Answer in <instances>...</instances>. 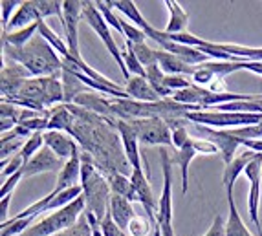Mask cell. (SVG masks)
I'll return each instance as SVG.
<instances>
[{
	"instance_id": "cell-1",
	"label": "cell",
	"mask_w": 262,
	"mask_h": 236,
	"mask_svg": "<svg viewBox=\"0 0 262 236\" xmlns=\"http://www.w3.org/2000/svg\"><path fill=\"white\" fill-rule=\"evenodd\" d=\"M2 61L18 62L30 72L31 77H61L64 68L59 53L39 33L22 48L2 42Z\"/></svg>"
},
{
	"instance_id": "cell-2",
	"label": "cell",
	"mask_w": 262,
	"mask_h": 236,
	"mask_svg": "<svg viewBox=\"0 0 262 236\" xmlns=\"http://www.w3.org/2000/svg\"><path fill=\"white\" fill-rule=\"evenodd\" d=\"M81 187L84 193V203H86V213L94 215L97 220H103L108 213V203L112 191H110L108 179L103 172L97 171L96 159L88 152H81Z\"/></svg>"
},
{
	"instance_id": "cell-3",
	"label": "cell",
	"mask_w": 262,
	"mask_h": 236,
	"mask_svg": "<svg viewBox=\"0 0 262 236\" xmlns=\"http://www.w3.org/2000/svg\"><path fill=\"white\" fill-rule=\"evenodd\" d=\"M86 210V203L84 198H77L75 201H72L70 205H66L64 209L55 210L50 216L42 220H37L24 234L20 236H57L61 234L62 231L70 229L72 225L79 222V218L84 215Z\"/></svg>"
},
{
	"instance_id": "cell-4",
	"label": "cell",
	"mask_w": 262,
	"mask_h": 236,
	"mask_svg": "<svg viewBox=\"0 0 262 236\" xmlns=\"http://www.w3.org/2000/svg\"><path fill=\"white\" fill-rule=\"evenodd\" d=\"M192 125L216 128V130H233V128L253 127L262 123V114H246V112H220V110H200L185 115Z\"/></svg>"
},
{
	"instance_id": "cell-5",
	"label": "cell",
	"mask_w": 262,
	"mask_h": 236,
	"mask_svg": "<svg viewBox=\"0 0 262 236\" xmlns=\"http://www.w3.org/2000/svg\"><path fill=\"white\" fill-rule=\"evenodd\" d=\"M83 20L86 22L88 26L97 33V37L103 40V44H105L106 50L110 52V55L114 57V61L118 62L123 77L128 81V79H130V74H128L127 66H125V61H123V53H121V50L118 48L116 40H114V35H112V31H110V26L106 24L105 17H103V15L99 13V9L96 8V2H84Z\"/></svg>"
},
{
	"instance_id": "cell-6",
	"label": "cell",
	"mask_w": 262,
	"mask_h": 236,
	"mask_svg": "<svg viewBox=\"0 0 262 236\" xmlns=\"http://www.w3.org/2000/svg\"><path fill=\"white\" fill-rule=\"evenodd\" d=\"M134 128L140 143L147 147H167L172 149V130L162 117H147L128 121Z\"/></svg>"
},
{
	"instance_id": "cell-7",
	"label": "cell",
	"mask_w": 262,
	"mask_h": 236,
	"mask_svg": "<svg viewBox=\"0 0 262 236\" xmlns=\"http://www.w3.org/2000/svg\"><path fill=\"white\" fill-rule=\"evenodd\" d=\"M83 9L84 2L81 0H64L62 2V13H64V20H62V30H64V40L68 44V50L77 61V64H83L84 59L81 57V48H79V24L83 20Z\"/></svg>"
},
{
	"instance_id": "cell-8",
	"label": "cell",
	"mask_w": 262,
	"mask_h": 236,
	"mask_svg": "<svg viewBox=\"0 0 262 236\" xmlns=\"http://www.w3.org/2000/svg\"><path fill=\"white\" fill-rule=\"evenodd\" d=\"M246 178L249 179V193H248V210L249 218L255 223V227L258 229L262 236L260 220H258V207H260V185H262V154L257 152V156L251 159L244 171Z\"/></svg>"
},
{
	"instance_id": "cell-9",
	"label": "cell",
	"mask_w": 262,
	"mask_h": 236,
	"mask_svg": "<svg viewBox=\"0 0 262 236\" xmlns=\"http://www.w3.org/2000/svg\"><path fill=\"white\" fill-rule=\"evenodd\" d=\"M196 130L198 136H202V139H207L211 143H214L220 150V157L224 159V165L235 159V152L238 150V147H242L241 139L236 136H233L229 130H216V128L204 127V125H192Z\"/></svg>"
},
{
	"instance_id": "cell-10",
	"label": "cell",
	"mask_w": 262,
	"mask_h": 236,
	"mask_svg": "<svg viewBox=\"0 0 262 236\" xmlns=\"http://www.w3.org/2000/svg\"><path fill=\"white\" fill-rule=\"evenodd\" d=\"M163 165V191L158 200V222H172V161L167 147H160Z\"/></svg>"
},
{
	"instance_id": "cell-11",
	"label": "cell",
	"mask_w": 262,
	"mask_h": 236,
	"mask_svg": "<svg viewBox=\"0 0 262 236\" xmlns=\"http://www.w3.org/2000/svg\"><path fill=\"white\" fill-rule=\"evenodd\" d=\"M31 74L18 62H4L2 61V74H0V90H2V101H9L17 97L18 90Z\"/></svg>"
},
{
	"instance_id": "cell-12",
	"label": "cell",
	"mask_w": 262,
	"mask_h": 236,
	"mask_svg": "<svg viewBox=\"0 0 262 236\" xmlns=\"http://www.w3.org/2000/svg\"><path fill=\"white\" fill-rule=\"evenodd\" d=\"M64 163L66 161H62L61 157L57 156V154H53L48 147H42V149L24 165L22 174H24V178L44 174V172H57V174H59V172L62 171Z\"/></svg>"
},
{
	"instance_id": "cell-13",
	"label": "cell",
	"mask_w": 262,
	"mask_h": 236,
	"mask_svg": "<svg viewBox=\"0 0 262 236\" xmlns=\"http://www.w3.org/2000/svg\"><path fill=\"white\" fill-rule=\"evenodd\" d=\"M116 128H118L119 139H121V145H123V154L127 156L132 171H143V169H141L140 139L136 136L132 125L128 121H116Z\"/></svg>"
},
{
	"instance_id": "cell-14",
	"label": "cell",
	"mask_w": 262,
	"mask_h": 236,
	"mask_svg": "<svg viewBox=\"0 0 262 236\" xmlns=\"http://www.w3.org/2000/svg\"><path fill=\"white\" fill-rule=\"evenodd\" d=\"M130 181L136 188V194H138V200L140 203L143 205L145 213L149 216L150 222H156V216H158V200L154 196L152 188H150L149 183V176L143 174V171H132L130 174Z\"/></svg>"
},
{
	"instance_id": "cell-15",
	"label": "cell",
	"mask_w": 262,
	"mask_h": 236,
	"mask_svg": "<svg viewBox=\"0 0 262 236\" xmlns=\"http://www.w3.org/2000/svg\"><path fill=\"white\" fill-rule=\"evenodd\" d=\"M81 169H83V161H81V150H79L64 163L62 171L57 174V183L52 193L57 196V194H61L64 191H68V188L79 185L77 181L81 179Z\"/></svg>"
},
{
	"instance_id": "cell-16",
	"label": "cell",
	"mask_w": 262,
	"mask_h": 236,
	"mask_svg": "<svg viewBox=\"0 0 262 236\" xmlns=\"http://www.w3.org/2000/svg\"><path fill=\"white\" fill-rule=\"evenodd\" d=\"M44 147H48L53 154L61 157L62 161H68L75 152H79V147L72 137H68L64 132L46 130L44 132Z\"/></svg>"
},
{
	"instance_id": "cell-17",
	"label": "cell",
	"mask_w": 262,
	"mask_h": 236,
	"mask_svg": "<svg viewBox=\"0 0 262 236\" xmlns=\"http://www.w3.org/2000/svg\"><path fill=\"white\" fill-rule=\"evenodd\" d=\"M172 152L170 154V161L174 163L176 167H180V172H182V194H187V187H189V165H191V161L194 159V157L198 156L196 149L192 147V137L191 141H189L185 147H182V149H174L172 147Z\"/></svg>"
},
{
	"instance_id": "cell-18",
	"label": "cell",
	"mask_w": 262,
	"mask_h": 236,
	"mask_svg": "<svg viewBox=\"0 0 262 236\" xmlns=\"http://www.w3.org/2000/svg\"><path fill=\"white\" fill-rule=\"evenodd\" d=\"M158 55V64L165 72V75H184V77H192L194 72H196L198 66H191L185 61H182L180 57L172 55L169 52H163V50H156Z\"/></svg>"
},
{
	"instance_id": "cell-19",
	"label": "cell",
	"mask_w": 262,
	"mask_h": 236,
	"mask_svg": "<svg viewBox=\"0 0 262 236\" xmlns=\"http://www.w3.org/2000/svg\"><path fill=\"white\" fill-rule=\"evenodd\" d=\"M125 92L128 93L132 101H138V103H158L162 99L156 93V90L150 86L147 77H130L127 81Z\"/></svg>"
},
{
	"instance_id": "cell-20",
	"label": "cell",
	"mask_w": 262,
	"mask_h": 236,
	"mask_svg": "<svg viewBox=\"0 0 262 236\" xmlns=\"http://www.w3.org/2000/svg\"><path fill=\"white\" fill-rule=\"evenodd\" d=\"M108 210H110V215H112L114 222L118 223L123 231H127L128 223H130L132 218L136 216L132 201H128L127 198H123V196H118V194H112V196H110Z\"/></svg>"
},
{
	"instance_id": "cell-21",
	"label": "cell",
	"mask_w": 262,
	"mask_h": 236,
	"mask_svg": "<svg viewBox=\"0 0 262 236\" xmlns=\"http://www.w3.org/2000/svg\"><path fill=\"white\" fill-rule=\"evenodd\" d=\"M257 156V152H253V150H246V152H242L238 157H235L229 165L224 167V174H222V185L226 187V191H233V187H235V181L236 178L242 174V172L246 171V167L251 163V159Z\"/></svg>"
},
{
	"instance_id": "cell-22",
	"label": "cell",
	"mask_w": 262,
	"mask_h": 236,
	"mask_svg": "<svg viewBox=\"0 0 262 236\" xmlns=\"http://www.w3.org/2000/svg\"><path fill=\"white\" fill-rule=\"evenodd\" d=\"M35 22H39V15H37L35 8H33V2H31V0L20 2L18 9L15 11L11 20H9L8 28H6L2 33H13V31L24 30V28L31 26V24H35Z\"/></svg>"
},
{
	"instance_id": "cell-23",
	"label": "cell",
	"mask_w": 262,
	"mask_h": 236,
	"mask_svg": "<svg viewBox=\"0 0 262 236\" xmlns=\"http://www.w3.org/2000/svg\"><path fill=\"white\" fill-rule=\"evenodd\" d=\"M61 83H62V90H64V105H74L79 96L90 92V88L75 75V72H72L66 66L62 68Z\"/></svg>"
},
{
	"instance_id": "cell-24",
	"label": "cell",
	"mask_w": 262,
	"mask_h": 236,
	"mask_svg": "<svg viewBox=\"0 0 262 236\" xmlns=\"http://www.w3.org/2000/svg\"><path fill=\"white\" fill-rule=\"evenodd\" d=\"M163 4L169 9V22H167V26L163 31L169 33V35L184 33L189 24V13L180 6V2H176V0H165Z\"/></svg>"
},
{
	"instance_id": "cell-25",
	"label": "cell",
	"mask_w": 262,
	"mask_h": 236,
	"mask_svg": "<svg viewBox=\"0 0 262 236\" xmlns=\"http://www.w3.org/2000/svg\"><path fill=\"white\" fill-rule=\"evenodd\" d=\"M74 123H75V115L72 114L70 105H57L50 110L48 130H59L70 134L72 128H74Z\"/></svg>"
},
{
	"instance_id": "cell-26",
	"label": "cell",
	"mask_w": 262,
	"mask_h": 236,
	"mask_svg": "<svg viewBox=\"0 0 262 236\" xmlns=\"http://www.w3.org/2000/svg\"><path fill=\"white\" fill-rule=\"evenodd\" d=\"M108 2V6L112 9H118L119 13L125 15V18L127 20H130L134 26H138L140 30L145 31V35H147V30L150 28V24L147 20H145V17L140 13V9H138V6H136V2H132V0H106Z\"/></svg>"
},
{
	"instance_id": "cell-27",
	"label": "cell",
	"mask_w": 262,
	"mask_h": 236,
	"mask_svg": "<svg viewBox=\"0 0 262 236\" xmlns=\"http://www.w3.org/2000/svg\"><path fill=\"white\" fill-rule=\"evenodd\" d=\"M226 198H227V205H229V218L226 222V236H253L249 232V229L244 225L241 215H238L233 191H226Z\"/></svg>"
},
{
	"instance_id": "cell-28",
	"label": "cell",
	"mask_w": 262,
	"mask_h": 236,
	"mask_svg": "<svg viewBox=\"0 0 262 236\" xmlns=\"http://www.w3.org/2000/svg\"><path fill=\"white\" fill-rule=\"evenodd\" d=\"M108 179V185H110V191L112 194H118V196L127 198L128 201H140L138 200V194H136V188L130 181V176H125V174H119V172H112V174L106 176Z\"/></svg>"
},
{
	"instance_id": "cell-29",
	"label": "cell",
	"mask_w": 262,
	"mask_h": 236,
	"mask_svg": "<svg viewBox=\"0 0 262 236\" xmlns=\"http://www.w3.org/2000/svg\"><path fill=\"white\" fill-rule=\"evenodd\" d=\"M145 72H147V81L150 83V86L156 90V93L162 99H169V97H172V92H169L165 88V72L160 68V64H150L145 68Z\"/></svg>"
},
{
	"instance_id": "cell-30",
	"label": "cell",
	"mask_w": 262,
	"mask_h": 236,
	"mask_svg": "<svg viewBox=\"0 0 262 236\" xmlns=\"http://www.w3.org/2000/svg\"><path fill=\"white\" fill-rule=\"evenodd\" d=\"M31 2H33L37 15H39V20H44L48 17H57L62 26V20H64L62 2H57V0H31Z\"/></svg>"
},
{
	"instance_id": "cell-31",
	"label": "cell",
	"mask_w": 262,
	"mask_h": 236,
	"mask_svg": "<svg viewBox=\"0 0 262 236\" xmlns=\"http://www.w3.org/2000/svg\"><path fill=\"white\" fill-rule=\"evenodd\" d=\"M35 222H37V216H30V218H17V216H11L8 222L0 225V227H2L0 236H20Z\"/></svg>"
},
{
	"instance_id": "cell-32",
	"label": "cell",
	"mask_w": 262,
	"mask_h": 236,
	"mask_svg": "<svg viewBox=\"0 0 262 236\" xmlns=\"http://www.w3.org/2000/svg\"><path fill=\"white\" fill-rule=\"evenodd\" d=\"M18 117H20V108L2 101V106H0V132L6 134V132L13 130L18 125Z\"/></svg>"
},
{
	"instance_id": "cell-33",
	"label": "cell",
	"mask_w": 262,
	"mask_h": 236,
	"mask_svg": "<svg viewBox=\"0 0 262 236\" xmlns=\"http://www.w3.org/2000/svg\"><path fill=\"white\" fill-rule=\"evenodd\" d=\"M246 61H236V62H227V61H209L204 62L202 66H206L207 70H211L216 79H224L226 75L235 74L238 70H244Z\"/></svg>"
},
{
	"instance_id": "cell-34",
	"label": "cell",
	"mask_w": 262,
	"mask_h": 236,
	"mask_svg": "<svg viewBox=\"0 0 262 236\" xmlns=\"http://www.w3.org/2000/svg\"><path fill=\"white\" fill-rule=\"evenodd\" d=\"M127 48H130L132 52L136 53V57L140 59L141 64L147 68L150 64H158V55H156V50L150 48L147 42H141V44H132V42H125Z\"/></svg>"
},
{
	"instance_id": "cell-35",
	"label": "cell",
	"mask_w": 262,
	"mask_h": 236,
	"mask_svg": "<svg viewBox=\"0 0 262 236\" xmlns=\"http://www.w3.org/2000/svg\"><path fill=\"white\" fill-rule=\"evenodd\" d=\"M42 147H44V132H35V134L24 143V147H22V150H20V156H22V159H24V163L30 161L31 157L35 156Z\"/></svg>"
},
{
	"instance_id": "cell-36",
	"label": "cell",
	"mask_w": 262,
	"mask_h": 236,
	"mask_svg": "<svg viewBox=\"0 0 262 236\" xmlns=\"http://www.w3.org/2000/svg\"><path fill=\"white\" fill-rule=\"evenodd\" d=\"M123 61H125V66H127L130 77H145L147 75L145 66L140 62V59L136 57V53L127 46H125V52H123Z\"/></svg>"
},
{
	"instance_id": "cell-37",
	"label": "cell",
	"mask_w": 262,
	"mask_h": 236,
	"mask_svg": "<svg viewBox=\"0 0 262 236\" xmlns=\"http://www.w3.org/2000/svg\"><path fill=\"white\" fill-rule=\"evenodd\" d=\"M96 8L99 9V13L103 15V17H105L106 24H108L110 28H114V30L118 31V33H121V35H123L121 18L114 15V9L108 6V2H106V0H97V2H96Z\"/></svg>"
},
{
	"instance_id": "cell-38",
	"label": "cell",
	"mask_w": 262,
	"mask_h": 236,
	"mask_svg": "<svg viewBox=\"0 0 262 236\" xmlns=\"http://www.w3.org/2000/svg\"><path fill=\"white\" fill-rule=\"evenodd\" d=\"M121 28H123V35H125L127 42L141 44V42H145V39H147L145 31L140 30L138 26H134V24H132V22H128L127 18H121Z\"/></svg>"
},
{
	"instance_id": "cell-39",
	"label": "cell",
	"mask_w": 262,
	"mask_h": 236,
	"mask_svg": "<svg viewBox=\"0 0 262 236\" xmlns=\"http://www.w3.org/2000/svg\"><path fill=\"white\" fill-rule=\"evenodd\" d=\"M150 220L143 218V216H138L136 215L134 218H132V222L128 223V236H147L150 232Z\"/></svg>"
},
{
	"instance_id": "cell-40",
	"label": "cell",
	"mask_w": 262,
	"mask_h": 236,
	"mask_svg": "<svg viewBox=\"0 0 262 236\" xmlns=\"http://www.w3.org/2000/svg\"><path fill=\"white\" fill-rule=\"evenodd\" d=\"M57 236H92V229H90L86 215H83L75 225H72L70 229H66V231H62L61 234Z\"/></svg>"
},
{
	"instance_id": "cell-41",
	"label": "cell",
	"mask_w": 262,
	"mask_h": 236,
	"mask_svg": "<svg viewBox=\"0 0 262 236\" xmlns=\"http://www.w3.org/2000/svg\"><path fill=\"white\" fill-rule=\"evenodd\" d=\"M99 225H101V231H103V234H105V236H128L127 231H123L118 223L114 222L112 215H110V210L105 215V218L99 222Z\"/></svg>"
},
{
	"instance_id": "cell-42",
	"label": "cell",
	"mask_w": 262,
	"mask_h": 236,
	"mask_svg": "<svg viewBox=\"0 0 262 236\" xmlns=\"http://www.w3.org/2000/svg\"><path fill=\"white\" fill-rule=\"evenodd\" d=\"M192 83L194 84H198V86H202V88H209V84L213 83L214 79V74L211 70H207L206 66H198L196 68V72H194V75H192Z\"/></svg>"
},
{
	"instance_id": "cell-43",
	"label": "cell",
	"mask_w": 262,
	"mask_h": 236,
	"mask_svg": "<svg viewBox=\"0 0 262 236\" xmlns=\"http://www.w3.org/2000/svg\"><path fill=\"white\" fill-rule=\"evenodd\" d=\"M20 179H24L22 171L17 172V174H13V176H9L8 179H4V181H2V188H0V198L11 196V194H13V191H15V187L18 185V181H20Z\"/></svg>"
},
{
	"instance_id": "cell-44",
	"label": "cell",
	"mask_w": 262,
	"mask_h": 236,
	"mask_svg": "<svg viewBox=\"0 0 262 236\" xmlns=\"http://www.w3.org/2000/svg\"><path fill=\"white\" fill-rule=\"evenodd\" d=\"M17 6H20V2H17V0H2L0 2V8H2V31L8 28L9 20H11V17H13V9L17 8Z\"/></svg>"
},
{
	"instance_id": "cell-45",
	"label": "cell",
	"mask_w": 262,
	"mask_h": 236,
	"mask_svg": "<svg viewBox=\"0 0 262 236\" xmlns=\"http://www.w3.org/2000/svg\"><path fill=\"white\" fill-rule=\"evenodd\" d=\"M191 137L192 136L189 134L185 127L172 128V147H174V149H182V147H185V145L191 141Z\"/></svg>"
},
{
	"instance_id": "cell-46",
	"label": "cell",
	"mask_w": 262,
	"mask_h": 236,
	"mask_svg": "<svg viewBox=\"0 0 262 236\" xmlns=\"http://www.w3.org/2000/svg\"><path fill=\"white\" fill-rule=\"evenodd\" d=\"M204 236H226V222L220 215H214L211 227L207 229V232Z\"/></svg>"
},
{
	"instance_id": "cell-47",
	"label": "cell",
	"mask_w": 262,
	"mask_h": 236,
	"mask_svg": "<svg viewBox=\"0 0 262 236\" xmlns=\"http://www.w3.org/2000/svg\"><path fill=\"white\" fill-rule=\"evenodd\" d=\"M241 139V137H238ZM242 147H246L248 150H253V152L262 154V139H241Z\"/></svg>"
},
{
	"instance_id": "cell-48",
	"label": "cell",
	"mask_w": 262,
	"mask_h": 236,
	"mask_svg": "<svg viewBox=\"0 0 262 236\" xmlns=\"http://www.w3.org/2000/svg\"><path fill=\"white\" fill-rule=\"evenodd\" d=\"M9 203H11V196H6L2 198V201H0V207H2V213H0V218H2V223L8 222V215H9Z\"/></svg>"
},
{
	"instance_id": "cell-49",
	"label": "cell",
	"mask_w": 262,
	"mask_h": 236,
	"mask_svg": "<svg viewBox=\"0 0 262 236\" xmlns=\"http://www.w3.org/2000/svg\"><path fill=\"white\" fill-rule=\"evenodd\" d=\"M244 70H249V72H253V74L262 75V62L246 61V62H244Z\"/></svg>"
}]
</instances>
